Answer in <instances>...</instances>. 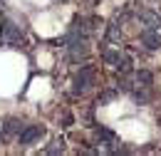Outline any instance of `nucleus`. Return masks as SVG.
<instances>
[{
    "mask_svg": "<svg viewBox=\"0 0 161 156\" xmlns=\"http://www.w3.org/2000/svg\"><path fill=\"white\" fill-rule=\"evenodd\" d=\"M117 70H119V72H124V75H129V72H131V59H129V57H119Z\"/></svg>",
    "mask_w": 161,
    "mask_h": 156,
    "instance_id": "obj_9",
    "label": "nucleus"
},
{
    "mask_svg": "<svg viewBox=\"0 0 161 156\" xmlns=\"http://www.w3.org/2000/svg\"><path fill=\"white\" fill-rule=\"evenodd\" d=\"M136 82H139L141 87H149V84L154 82V75L146 72V70H139V72H136Z\"/></svg>",
    "mask_w": 161,
    "mask_h": 156,
    "instance_id": "obj_7",
    "label": "nucleus"
},
{
    "mask_svg": "<svg viewBox=\"0 0 161 156\" xmlns=\"http://www.w3.org/2000/svg\"><path fill=\"white\" fill-rule=\"evenodd\" d=\"M22 40H25L22 30L13 22V20H5L3 27H0V45H5V47H18Z\"/></svg>",
    "mask_w": 161,
    "mask_h": 156,
    "instance_id": "obj_1",
    "label": "nucleus"
},
{
    "mask_svg": "<svg viewBox=\"0 0 161 156\" xmlns=\"http://www.w3.org/2000/svg\"><path fill=\"white\" fill-rule=\"evenodd\" d=\"M134 99H136L139 104H146V102H149V94H146V92H134Z\"/></svg>",
    "mask_w": 161,
    "mask_h": 156,
    "instance_id": "obj_12",
    "label": "nucleus"
},
{
    "mask_svg": "<svg viewBox=\"0 0 161 156\" xmlns=\"http://www.w3.org/2000/svg\"><path fill=\"white\" fill-rule=\"evenodd\" d=\"M141 42H144V47L146 50H159L161 47V37L156 30H151V27H144L141 30Z\"/></svg>",
    "mask_w": 161,
    "mask_h": 156,
    "instance_id": "obj_4",
    "label": "nucleus"
},
{
    "mask_svg": "<svg viewBox=\"0 0 161 156\" xmlns=\"http://www.w3.org/2000/svg\"><path fill=\"white\" fill-rule=\"evenodd\" d=\"M52 144H55V146H47V149H45L47 154H57V151H62V149H64V146H62V141H52Z\"/></svg>",
    "mask_w": 161,
    "mask_h": 156,
    "instance_id": "obj_11",
    "label": "nucleus"
},
{
    "mask_svg": "<svg viewBox=\"0 0 161 156\" xmlns=\"http://www.w3.org/2000/svg\"><path fill=\"white\" fill-rule=\"evenodd\" d=\"M92 79H94V70H92V67H82L80 72H77V77H75L72 92H75V94H82V92L92 84Z\"/></svg>",
    "mask_w": 161,
    "mask_h": 156,
    "instance_id": "obj_3",
    "label": "nucleus"
},
{
    "mask_svg": "<svg viewBox=\"0 0 161 156\" xmlns=\"http://www.w3.org/2000/svg\"><path fill=\"white\" fill-rule=\"evenodd\" d=\"M22 126H25V124H22L20 119H8V121L3 124V131H5L8 136H18L22 131Z\"/></svg>",
    "mask_w": 161,
    "mask_h": 156,
    "instance_id": "obj_6",
    "label": "nucleus"
},
{
    "mask_svg": "<svg viewBox=\"0 0 161 156\" xmlns=\"http://www.w3.org/2000/svg\"><path fill=\"white\" fill-rule=\"evenodd\" d=\"M0 8H3V0H0Z\"/></svg>",
    "mask_w": 161,
    "mask_h": 156,
    "instance_id": "obj_14",
    "label": "nucleus"
},
{
    "mask_svg": "<svg viewBox=\"0 0 161 156\" xmlns=\"http://www.w3.org/2000/svg\"><path fill=\"white\" fill-rule=\"evenodd\" d=\"M40 136H45V126H40V124H32V126H22V131L18 134V139H20L22 146H30V144H35Z\"/></svg>",
    "mask_w": 161,
    "mask_h": 156,
    "instance_id": "obj_2",
    "label": "nucleus"
},
{
    "mask_svg": "<svg viewBox=\"0 0 161 156\" xmlns=\"http://www.w3.org/2000/svg\"><path fill=\"white\" fill-rule=\"evenodd\" d=\"M0 141H3V134H0Z\"/></svg>",
    "mask_w": 161,
    "mask_h": 156,
    "instance_id": "obj_15",
    "label": "nucleus"
},
{
    "mask_svg": "<svg viewBox=\"0 0 161 156\" xmlns=\"http://www.w3.org/2000/svg\"><path fill=\"white\" fill-rule=\"evenodd\" d=\"M119 89H124V92H131V84H129V82H124V79H121V82H119Z\"/></svg>",
    "mask_w": 161,
    "mask_h": 156,
    "instance_id": "obj_13",
    "label": "nucleus"
},
{
    "mask_svg": "<svg viewBox=\"0 0 161 156\" xmlns=\"http://www.w3.org/2000/svg\"><path fill=\"white\" fill-rule=\"evenodd\" d=\"M119 52H117V50H107V52H104V62H107V64H112V67H117V62H119Z\"/></svg>",
    "mask_w": 161,
    "mask_h": 156,
    "instance_id": "obj_8",
    "label": "nucleus"
},
{
    "mask_svg": "<svg viewBox=\"0 0 161 156\" xmlns=\"http://www.w3.org/2000/svg\"><path fill=\"white\" fill-rule=\"evenodd\" d=\"M119 35H121V27L117 25V22H112L109 30H107V37H109V40H119Z\"/></svg>",
    "mask_w": 161,
    "mask_h": 156,
    "instance_id": "obj_10",
    "label": "nucleus"
},
{
    "mask_svg": "<svg viewBox=\"0 0 161 156\" xmlns=\"http://www.w3.org/2000/svg\"><path fill=\"white\" fill-rule=\"evenodd\" d=\"M141 22H144L146 27H151V30H159L161 27V18L156 13H151V10H144V13H141Z\"/></svg>",
    "mask_w": 161,
    "mask_h": 156,
    "instance_id": "obj_5",
    "label": "nucleus"
}]
</instances>
